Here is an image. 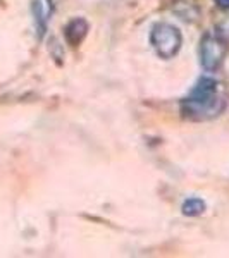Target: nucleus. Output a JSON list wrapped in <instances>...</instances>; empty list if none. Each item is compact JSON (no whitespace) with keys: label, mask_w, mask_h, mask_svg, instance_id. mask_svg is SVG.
Wrapping results in <instances>:
<instances>
[{"label":"nucleus","mask_w":229,"mask_h":258,"mask_svg":"<svg viewBox=\"0 0 229 258\" xmlns=\"http://www.w3.org/2000/svg\"><path fill=\"white\" fill-rule=\"evenodd\" d=\"M226 109V100L215 93H190L181 102V114L193 120H209L217 117Z\"/></svg>","instance_id":"obj_1"},{"label":"nucleus","mask_w":229,"mask_h":258,"mask_svg":"<svg viewBox=\"0 0 229 258\" xmlns=\"http://www.w3.org/2000/svg\"><path fill=\"white\" fill-rule=\"evenodd\" d=\"M150 43L162 59H173L183 45V35L174 24L157 23L150 31Z\"/></svg>","instance_id":"obj_2"},{"label":"nucleus","mask_w":229,"mask_h":258,"mask_svg":"<svg viewBox=\"0 0 229 258\" xmlns=\"http://www.w3.org/2000/svg\"><path fill=\"white\" fill-rule=\"evenodd\" d=\"M227 53V45L219 35L207 33L200 41V64L205 71L214 73L222 66Z\"/></svg>","instance_id":"obj_3"},{"label":"nucleus","mask_w":229,"mask_h":258,"mask_svg":"<svg viewBox=\"0 0 229 258\" xmlns=\"http://www.w3.org/2000/svg\"><path fill=\"white\" fill-rule=\"evenodd\" d=\"M86 33H88V23L83 18H74L73 21H69L68 26L64 28L66 41H68L71 47H78V45L85 40Z\"/></svg>","instance_id":"obj_4"},{"label":"nucleus","mask_w":229,"mask_h":258,"mask_svg":"<svg viewBox=\"0 0 229 258\" xmlns=\"http://www.w3.org/2000/svg\"><path fill=\"white\" fill-rule=\"evenodd\" d=\"M50 14H52V0H33V16H35V23L40 36L47 30Z\"/></svg>","instance_id":"obj_5"},{"label":"nucleus","mask_w":229,"mask_h":258,"mask_svg":"<svg viewBox=\"0 0 229 258\" xmlns=\"http://www.w3.org/2000/svg\"><path fill=\"white\" fill-rule=\"evenodd\" d=\"M205 202L200 198H190L186 200L185 203H183L181 210L185 215H188V217H197V215H202L203 212H205Z\"/></svg>","instance_id":"obj_6"},{"label":"nucleus","mask_w":229,"mask_h":258,"mask_svg":"<svg viewBox=\"0 0 229 258\" xmlns=\"http://www.w3.org/2000/svg\"><path fill=\"white\" fill-rule=\"evenodd\" d=\"M215 4H217V7L224 11H229V0H215Z\"/></svg>","instance_id":"obj_7"}]
</instances>
